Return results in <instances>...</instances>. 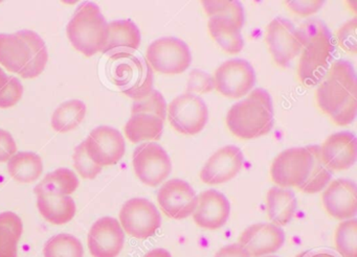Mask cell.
Returning <instances> with one entry per match:
<instances>
[{"label": "cell", "instance_id": "37", "mask_svg": "<svg viewBox=\"0 0 357 257\" xmlns=\"http://www.w3.org/2000/svg\"><path fill=\"white\" fill-rule=\"evenodd\" d=\"M357 18L350 19L342 25L336 31V42L338 46L349 54H356L357 52Z\"/></svg>", "mask_w": 357, "mask_h": 257}, {"label": "cell", "instance_id": "45", "mask_svg": "<svg viewBox=\"0 0 357 257\" xmlns=\"http://www.w3.org/2000/svg\"><path fill=\"white\" fill-rule=\"evenodd\" d=\"M144 257H172L171 253L169 251L165 250V249L158 248L154 249V250L150 251Z\"/></svg>", "mask_w": 357, "mask_h": 257}, {"label": "cell", "instance_id": "28", "mask_svg": "<svg viewBox=\"0 0 357 257\" xmlns=\"http://www.w3.org/2000/svg\"><path fill=\"white\" fill-rule=\"evenodd\" d=\"M22 231V219L16 213H0V257H18V244Z\"/></svg>", "mask_w": 357, "mask_h": 257}, {"label": "cell", "instance_id": "27", "mask_svg": "<svg viewBox=\"0 0 357 257\" xmlns=\"http://www.w3.org/2000/svg\"><path fill=\"white\" fill-rule=\"evenodd\" d=\"M8 171L20 183H32L43 173V159L33 152L15 153L8 160Z\"/></svg>", "mask_w": 357, "mask_h": 257}, {"label": "cell", "instance_id": "33", "mask_svg": "<svg viewBox=\"0 0 357 257\" xmlns=\"http://www.w3.org/2000/svg\"><path fill=\"white\" fill-rule=\"evenodd\" d=\"M202 8L208 17H219L227 19L242 29L244 24V10L242 4L236 0H204Z\"/></svg>", "mask_w": 357, "mask_h": 257}, {"label": "cell", "instance_id": "32", "mask_svg": "<svg viewBox=\"0 0 357 257\" xmlns=\"http://www.w3.org/2000/svg\"><path fill=\"white\" fill-rule=\"evenodd\" d=\"M43 255L45 257H83L84 249L76 236L61 233L47 240Z\"/></svg>", "mask_w": 357, "mask_h": 257}, {"label": "cell", "instance_id": "20", "mask_svg": "<svg viewBox=\"0 0 357 257\" xmlns=\"http://www.w3.org/2000/svg\"><path fill=\"white\" fill-rule=\"evenodd\" d=\"M319 148L321 160L330 171H347L356 162V137L351 132L332 134Z\"/></svg>", "mask_w": 357, "mask_h": 257}, {"label": "cell", "instance_id": "44", "mask_svg": "<svg viewBox=\"0 0 357 257\" xmlns=\"http://www.w3.org/2000/svg\"><path fill=\"white\" fill-rule=\"evenodd\" d=\"M296 257H342L336 251L330 249H313V250L304 251L296 255Z\"/></svg>", "mask_w": 357, "mask_h": 257}, {"label": "cell", "instance_id": "19", "mask_svg": "<svg viewBox=\"0 0 357 257\" xmlns=\"http://www.w3.org/2000/svg\"><path fill=\"white\" fill-rule=\"evenodd\" d=\"M284 242L285 233L281 227L271 223H259L246 228L238 244L250 257H263L279 251Z\"/></svg>", "mask_w": 357, "mask_h": 257}, {"label": "cell", "instance_id": "40", "mask_svg": "<svg viewBox=\"0 0 357 257\" xmlns=\"http://www.w3.org/2000/svg\"><path fill=\"white\" fill-rule=\"evenodd\" d=\"M323 0H311V1H285V6L294 14L301 17H308L319 12L324 6Z\"/></svg>", "mask_w": 357, "mask_h": 257}, {"label": "cell", "instance_id": "10", "mask_svg": "<svg viewBox=\"0 0 357 257\" xmlns=\"http://www.w3.org/2000/svg\"><path fill=\"white\" fill-rule=\"evenodd\" d=\"M120 224L124 232L132 237L147 240L160 229L162 217L151 201L133 198L121 208Z\"/></svg>", "mask_w": 357, "mask_h": 257}, {"label": "cell", "instance_id": "16", "mask_svg": "<svg viewBox=\"0 0 357 257\" xmlns=\"http://www.w3.org/2000/svg\"><path fill=\"white\" fill-rule=\"evenodd\" d=\"M326 212L337 219L347 221L355 219L357 215V187L349 179H336L330 182L321 196Z\"/></svg>", "mask_w": 357, "mask_h": 257}, {"label": "cell", "instance_id": "25", "mask_svg": "<svg viewBox=\"0 0 357 257\" xmlns=\"http://www.w3.org/2000/svg\"><path fill=\"white\" fill-rule=\"evenodd\" d=\"M208 33L221 49L227 54H239L243 49L244 40L241 29L227 19L211 17L208 22Z\"/></svg>", "mask_w": 357, "mask_h": 257}, {"label": "cell", "instance_id": "5", "mask_svg": "<svg viewBox=\"0 0 357 257\" xmlns=\"http://www.w3.org/2000/svg\"><path fill=\"white\" fill-rule=\"evenodd\" d=\"M110 79L128 98L139 100L153 90V70L147 60L132 52H118L109 58Z\"/></svg>", "mask_w": 357, "mask_h": 257}, {"label": "cell", "instance_id": "46", "mask_svg": "<svg viewBox=\"0 0 357 257\" xmlns=\"http://www.w3.org/2000/svg\"><path fill=\"white\" fill-rule=\"evenodd\" d=\"M10 77L0 67V90L5 87L6 84L9 81Z\"/></svg>", "mask_w": 357, "mask_h": 257}, {"label": "cell", "instance_id": "1", "mask_svg": "<svg viewBox=\"0 0 357 257\" xmlns=\"http://www.w3.org/2000/svg\"><path fill=\"white\" fill-rule=\"evenodd\" d=\"M303 45L298 65L301 83L307 87L323 81L332 64L334 40L328 27L319 19H309L296 29Z\"/></svg>", "mask_w": 357, "mask_h": 257}, {"label": "cell", "instance_id": "13", "mask_svg": "<svg viewBox=\"0 0 357 257\" xmlns=\"http://www.w3.org/2000/svg\"><path fill=\"white\" fill-rule=\"evenodd\" d=\"M265 43L273 62L283 68L289 66L303 49L296 27L281 17H277L267 25Z\"/></svg>", "mask_w": 357, "mask_h": 257}, {"label": "cell", "instance_id": "31", "mask_svg": "<svg viewBox=\"0 0 357 257\" xmlns=\"http://www.w3.org/2000/svg\"><path fill=\"white\" fill-rule=\"evenodd\" d=\"M313 157L312 169L307 181L298 189L305 194H313L321 192L331 182L332 171H330L323 163L321 157V148L317 144L307 146Z\"/></svg>", "mask_w": 357, "mask_h": 257}, {"label": "cell", "instance_id": "34", "mask_svg": "<svg viewBox=\"0 0 357 257\" xmlns=\"http://www.w3.org/2000/svg\"><path fill=\"white\" fill-rule=\"evenodd\" d=\"M336 252L342 257H357V219L340 221L334 234Z\"/></svg>", "mask_w": 357, "mask_h": 257}, {"label": "cell", "instance_id": "4", "mask_svg": "<svg viewBox=\"0 0 357 257\" xmlns=\"http://www.w3.org/2000/svg\"><path fill=\"white\" fill-rule=\"evenodd\" d=\"M68 39L85 56L103 52L107 43L108 23L93 2H83L66 27Z\"/></svg>", "mask_w": 357, "mask_h": 257}, {"label": "cell", "instance_id": "12", "mask_svg": "<svg viewBox=\"0 0 357 257\" xmlns=\"http://www.w3.org/2000/svg\"><path fill=\"white\" fill-rule=\"evenodd\" d=\"M214 89L229 98L248 95L256 85V72L243 59H234L222 63L215 71Z\"/></svg>", "mask_w": 357, "mask_h": 257}, {"label": "cell", "instance_id": "3", "mask_svg": "<svg viewBox=\"0 0 357 257\" xmlns=\"http://www.w3.org/2000/svg\"><path fill=\"white\" fill-rule=\"evenodd\" d=\"M227 129L240 139L266 135L273 127V104L264 89H255L231 106L227 114Z\"/></svg>", "mask_w": 357, "mask_h": 257}, {"label": "cell", "instance_id": "26", "mask_svg": "<svg viewBox=\"0 0 357 257\" xmlns=\"http://www.w3.org/2000/svg\"><path fill=\"white\" fill-rule=\"evenodd\" d=\"M125 135L132 143L158 140L164 131V120L152 114L131 115L124 127Z\"/></svg>", "mask_w": 357, "mask_h": 257}, {"label": "cell", "instance_id": "43", "mask_svg": "<svg viewBox=\"0 0 357 257\" xmlns=\"http://www.w3.org/2000/svg\"><path fill=\"white\" fill-rule=\"evenodd\" d=\"M214 257H250L239 244H227L221 248Z\"/></svg>", "mask_w": 357, "mask_h": 257}, {"label": "cell", "instance_id": "18", "mask_svg": "<svg viewBox=\"0 0 357 257\" xmlns=\"http://www.w3.org/2000/svg\"><path fill=\"white\" fill-rule=\"evenodd\" d=\"M243 162V153L238 146H225L206 161L200 171V179L208 185L227 183L240 173Z\"/></svg>", "mask_w": 357, "mask_h": 257}, {"label": "cell", "instance_id": "29", "mask_svg": "<svg viewBox=\"0 0 357 257\" xmlns=\"http://www.w3.org/2000/svg\"><path fill=\"white\" fill-rule=\"evenodd\" d=\"M79 186V179L76 173L70 169L62 167L53 173H47L40 183L37 184L34 192L40 194H56L70 196L76 192Z\"/></svg>", "mask_w": 357, "mask_h": 257}, {"label": "cell", "instance_id": "11", "mask_svg": "<svg viewBox=\"0 0 357 257\" xmlns=\"http://www.w3.org/2000/svg\"><path fill=\"white\" fill-rule=\"evenodd\" d=\"M132 165L137 177L150 187L164 183L172 171L168 153L156 142L139 144L133 152Z\"/></svg>", "mask_w": 357, "mask_h": 257}, {"label": "cell", "instance_id": "30", "mask_svg": "<svg viewBox=\"0 0 357 257\" xmlns=\"http://www.w3.org/2000/svg\"><path fill=\"white\" fill-rule=\"evenodd\" d=\"M86 114V104L82 100H72L60 104L53 116L52 125L60 133H66L76 129Z\"/></svg>", "mask_w": 357, "mask_h": 257}, {"label": "cell", "instance_id": "35", "mask_svg": "<svg viewBox=\"0 0 357 257\" xmlns=\"http://www.w3.org/2000/svg\"><path fill=\"white\" fill-rule=\"evenodd\" d=\"M167 109L168 107H167L166 100L162 94L158 90L153 89L146 98L133 102L131 113L132 114L145 113V114L155 115L165 121V119L167 118Z\"/></svg>", "mask_w": 357, "mask_h": 257}, {"label": "cell", "instance_id": "22", "mask_svg": "<svg viewBox=\"0 0 357 257\" xmlns=\"http://www.w3.org/2000/svg\"><path fill=\"white\" fill-rule=\"evenodd\" d=\"M141 41V31L132 21L128 19L112 21L108 24L107 43L102 52L110 56L118 52H130L139 49Z\"/></svg>", "mask_w": 357, "mask_h": 257}, {"label": "cell", "instance_id": "24", "mask_svg": "<svg viewBox=\"0 0 357 257\" xmlns=\"http://www.w3.org/2000/svg\"><path fill=\"white\" fill-rule=\"evenodd\" d=\"M266 209L271 224L281 228L288 225L296 213V194L288 188L273 186L267 192Z\"/></svg>", "mask_w": 357, "mask_h": 257}, {"label": "cell", "instance_id": "42", "mask_svg": "<svg viewBox=\"0 0 357 257\" xmlns=\"http://www.w3.org/2000/svg\"><path fill=\"white\" fill-rule=\"evenodd\" d=\"M15 153H17V146L13 136L0 129V162L9 160Z\"/></svg>", "mask_w": 357, "mask_h": 257}, {"label": "cell", "instance_id": "17", "mask_svg": "<svg viewBox=\"0 0 357 257\" xmlns=\"http://www.w3.org/2000/svg\"><path fill=\"white\" fill-rule=\"evenodd\" d=\"M87 242L93 257H118L124 248L125 232L118 219L102 217L91 226Z\"/></svg>", "mask_w": 357, "mask_h": 257}, {"label": "cell", "instance_id": "39", "mask_svg": "<svg viewBox=\"0 0 357 257\" xmlns=\"http://www.w3.org/2000/svg\"><path fill=\"white\" fill-rule=\"evenodd\" d=\"M214 90V81L212 75L200 69H193L188 79V92L189 93L204 94Z\"/></svg>", "mask_w": 357, "mask_h": 257}, {"label": "cell", "instance_id": "15", "mask_svg": "<svg viewBox=\"0 0 357 257\" xmlns=\"http://www.w3.org/2000/svg\"><path fill=\"white\" fill-rule=\"evenodd\" d=\"M158 203L169 219H185L195 211L198 196L188 182L171 179L158 190Z\"/></svg>", "mask_w": 357, "mask_h": 257}, {"label": "cell", "instance_id": "41", "mask_svg": "<svg viewBox=\"0 0 357 257\" xmlns=\"http://www.w3.org/2000/svg\"><path fill=\"white\" fill-rule=\"evenodd\" d=\"M357 114V98L356 96L351 98L335 115L330 117L335 125L340 127H346L351 125L356 118Z\"/></svg>", "mask_w": 357, "mask_h": 257}, {"label": "cell", "instance_id": "6", "mask_svg": "<svg viewBox=\"0 0 357 257\" xmlns=\"http://www.w3.org/2000/svg\"><path fill=\"white\" fill-rule=\"evenodd\" d=\"M354 96H357L354 67L348 61H335L317 87V107L324 114L332 117Z\"/></svg>", "mask_w": 357, "mask_h": 257}, {"label": "cell", "instance_id": "23", "mask_svg": "<svg viewBox=\"0 0 357 257\" xmlns=\"http://www.w3.org/2000/svg\"><path fill=\"white\" fill-rule=\"evenodd\" d=\"M37 207L43 219L53 225L68 223L74 219L77 212L74 198L62 194H37Z\"/></svg>", "mask_w": 357, "mask_h": 257}, {"label": "cell", "instance_id": "38", "mask_svg": "<svg viewBox=\"0 0 357 257\" xmlns=\"http://www.w3.org/2000/svg\"><path fill=\"white\" fill-rule=\"evenodd\" d=\"M24 94V86L15 77H10L5 87L0 90V108L8 109L15 106Z\"/></svg>", "mask_w": 357, "mask_h": 257}, {"label": "cell", "instance_id": "7", "mask_svg": "<svg viewBox=\"0 0 357 257\" xmlns=\"http://www.w3.org/2000/svg\"><path fill=\"white\" fill-rule=\"evenodd\" d=\"M146 60L152 70L162 75H179L189 69L192 54L189 46L183 40L164 37L148 46Z\"/></svg>", "mask_w": 357, "mask_h": 257}, {"label": "cell", "instance_id": "2", "mask_svg": "<svg viewBox=\"0 0 357 257\" xmlns=\"http://www.w3.org/2000/svg\"><path fill=\"white\" fill-rule=\"evenodd\" d=\"M49 54L43 38L32 31L0 33V64L24 79L39 77Z\"/></svg>", "mask_w": 357, "mask_h": 257}, {"label": "cell", "instance_id": "14", "mask_svg": "<svg viewBox=\"0 0 357 257\" xmlns=\"http://www.w3.org/2000/svg\"><path fill=\"white\" fill-rule=\"evenodd\" d=\"M84 143L89 158L102 167L116 164L126 152L122 133L108 125L93 129Z\"/></svg>", "mask_w": 357, "mask_h": 257}, {"label": "cell", "instance_id": "8", "mask_svg": "<svg viewBox=\"0 0 357 257\" xmlns=\"http://www.w3.org/2000/svg\"><path fill=\"white\" fill-rule=\"evenodd\" d=\"M313 157L308 148H292L280 153L271 163V177L279 187L300 188L310 175Z\"/></svg>", "mask_w": 357, "mask_h": 257}, {"label": "cell", "instance_id": "21", "mask_svg": "<svg viewBox=\"0 0 357 257\" xmlns=\"http://www.w3.org/2000/svg\"><path fill=\"white\" fill-rule=\"evenodd\" d=\"M231 203L218 190L208 189L198 196L197 207L193 219L198 227L206 230H218L229 221Z\"/></svg>", "mask_w": 357, "mask_h": 257}, {"label": "cell", "instance_id": "47", "mask_svg": "<svg viewBox=\"0 0 357 257\" xmlns=\"http://www.w3.org/2000/svg\"><path fill=\"white\" fill-rule=\"evenodd\" d=\"M263 257H277V256H273V255H267V256H263Z\"/></svg>", "mask_w": 357, "mask_h": 257}, {"label": "cell", "instance_id": "36", "mask_svg": "<svg viewBox=\"0 0 357 257\" xmlns=\"http://www.w3.org/2000/svg\"><path fill=\"white\" fill-rule=\"evenodd\" d=\"M74 165L75 169L78 171L79 175L84 179H95L98 175L102 171L103 167L100 165L96 164L89 155H87L86 150H85L84 141L81 142L74 153Z\"/></svg>", "mask_w": 357, "mask_h": 257}, {"label": "cell", "instance_id": "9", "mask_svg": "<svg viewBox=\"0 0 357 257\" xmlns=\"http://www.w3.org/2000/svg\"><path fill=\"white\" fill-rule=\"evenodd\" d=\"M167 117L173 129L178 133L187 136L197 135L208 123V107L199 96L187 92L177 96L169 104Z\"/></svg>", "mask_w": 357, "mask_h": 257}]
</instances>
